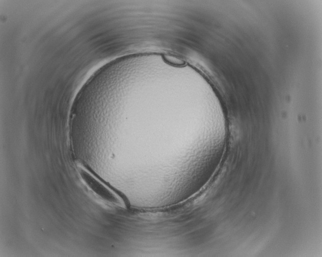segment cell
Instances as JSON below:
<instances>
[{
	"label": "cell",
	"mask_w": 322,
	"mask_h": 257,
	"mask_svg": "<svg viewBox=\"0 0 322 257\" xmlns=\"http://www.w3.org/2000/svg\"><path fill=\"white\" fill-rule=\"evenodd\" d=\"M82 178L88 187L99 198L124 209L127 208L126 199L100 181L86 169H81Z\"/></svg>",
	"instance_id": "cell-1"
}]
</instances>
